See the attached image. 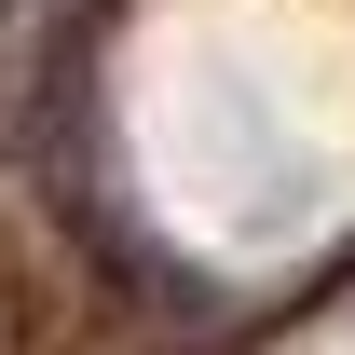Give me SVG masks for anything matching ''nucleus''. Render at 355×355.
Here are the masks:
<instances>
[{
    "label": "nucleus",
    "mask_w": 355,
    "mask_h": 355,
    "mask_svg": "<svg viewBox=\"0 0 355 355\" xmlns=\"http://www.w3.org/2000/svg\"><path fill=\"white\" fill-rule=\"evenodd\" d=\"M0 14H14V0H0Z\"/></svg>",
    "instance_id": "obj_1"
}]
</instances>
